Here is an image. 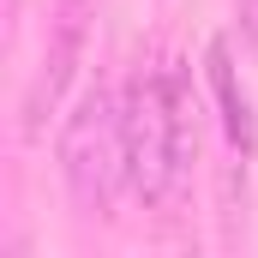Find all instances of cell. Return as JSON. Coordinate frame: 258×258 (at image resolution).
I'll list each match as a JSON object with an SVG mask.
<instances>
[{
    "label": "cell",
    "instance_id": "3",
    "mask_svg": "<svg viewBox=\"0 0 258 258\" xmlns=\"http://www.w3.org/2000/svg\"><path fill=\"white\" fill-rule=\"evenodd\" d=\"M90 18H96V0H54V18H48V42H42V60L24 84V102H18V132L24 138H42L48 114L60 108V96L72 90L84 48H90Z\"/></svg>",
    "mask_w": 258,
    "mask_h": 258
},
{
    "label": "cell",
    "instance_id": "5",
    "mask_svg": "<svg viewBox=\"0 0 258 258\" xmlns=\"http://www.w3.org/2000/svg\"><path fill=\"white\" fill-rule=\"evenodd\" d=\"M240 36H246V48L258 60V0H240Z\"/></svg>",
    "mask_w": 258,
    "mask_h": 258
},
{
    "label": "cell",
    "instance_id": "1",
    "mask_svg": "<svg viewBox=\"0 0 258 258\" xmlns=\"http://www.w3.org/2000/svg\"><path fill=\"white\" fill-rule=\"evenodd\" d=\"M126 174H132V198L162 204L174 192V180L186 174V162L198 156V126L192 96H186V72L162 60H138L126 96Z\"/></svg>",
    "mask_w": 258,
    "mask_h": 258
},
{
    "label": "cell",
    "instance_id": "4",
    "mask_svg": "<svg viewBox=\"0 0 258 258\" xmlns=\"http://www.w3.org/2000/svg\"><path fill=\"white\" fill-rule=\"evenodd\" d=\"M204 78H210L216 108H222V132H228V144H234L240 156H252V150H258V114H252V96H246L240 72H234L228 42H210V48H204Z\"/></svg>",
    "mask_w": 258,
    "mask_h": 258
},
{
    "label": "cell",
    "instance_id": "2",
    "mask_svg": "<svg viewBox=\"0 0 258 258\" xmlns=\"http://www.w3.org/2000/svg\"><path fill=\"white\" fill-rule=\"evenodd\" d=\"M60 180L78 216H114V198L132 192L126 174V108L108 84H90L60 126Z\"/></svg>",
    "mask_w": 258,
    "mask_h": 258
}]
</instances>
